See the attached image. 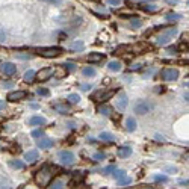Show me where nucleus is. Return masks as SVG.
<instances>
[{
	"label": "nucleus",
	"mask_w": 189,
	"mask_h": 189,
	"mask_svg": "<svg viewBox=\"0 0 189 189\" xmlns=\"http://www.w3.org/2000/svg\"><path fill=\"white\" fill-rule=\"evenodd\" d=\"M142 67V64H133V65H130L129 67V71H135V70H139Z\"/></svg>",
	"instance_id": "c9c22d12"
},
{
	"label": "nucleus",
	"mask_w": 189,
	"mask_h": 189,
	"mask_svg": "<svg viewBox=\"0 0 189 189\" xmlns=\"http://www.w3.org/2000/svg\"><path fill=\"white\" fill-rule=\"evenodd\" d=\"M3 108H5V102H2V100H0V111H2Z\"/></svg>",
	"instance_id": "49530a36"
},
{
	"label": "nucleus",
	"mask_w": 189,
	"mask_h": 189,
	"mask_svg": "<svg viewBox=\"0 0 189 189\" xmlns=\"http://www.w3.org/2000/svg\"><path fill=\"white\" fill-rule=\"evenodd\" d=\"M42 135H44L42 130H34V132H32V136H34V138H41Z\"/></svg>",
	"instance_id": "4c0bfd02"
},
{
	"label": "nucleus",
	"mask_w": 189,
	"mask_h": 189,
	"mask_svg": "<svg viewBox=\"0 0 189 189\" xmlns=\"http://www.w3.org/2000/svg\"><path fill=\"white\" fill-rule=\"evenodd\" d=\"M156 139H157V141H162V142L165 141V138H163V136H160V135H156Z\"/></svg>",
	"instance_id": "c03bdc74"
},
{
	"label": "nucleus",
	"mask_w": 189,
	"mask_h": 189,
	"mask_svg": "<svg viewBox=\"0 0 189 189\" xmlns=\"http://www.w3.org/2000/svg\"><path fill=\"white\" fill-rule=\"evenodd\" d=\"M118 89H109V91H97V92H94L92 94V100H95V102H98V103H103V102H106V100H109L111 97H113V94L116 92Z\"/></svg>",
	"instance_id": "20e7f679"
},
{
	"label": "nucleus",
	"mask_w": 189,
	"mask_h": 189,
	"mask_svg": "<svg viewBox=\"0 0 189 189\" xmlns=\"http://www.w3.org/2000/svg\"><path fill=\"white\" fill-rule=\"evenodd\" d=\"M42 2H45V3H52V5H59L62 0H42Z\"/></svg>",
	"instance_id": "a19ab883"
},
{
	"label": "nucleus",
	"mask_w": 189,
	"mask_h": 189,
	"mask_svg": "<svg viewBox=\"0 0 189 189\" xmlns=\"http://www.w3.org/2000/svg\"><path fill=\"white\" fill-rule=\"evenodd\" d=\"M130 183H132V179H130V177H126V176L118 180V185H119V186H126V185H130Z\"/></svg>",
	"instance_id": "c85d7f7f"
},
{
	"label": "nucleus",
	"mask_w": 189,
	"mask_h": 189,
	"mask_svg": "<svg viewBox=\"0 0 189 189\" xmlns=\"http://www.w3.org/2000/svg\"><path fill=\"white\" fill-rule=\"evenodd\" d=\"M5 38H6V35H5V32L0 29V42H3L5 41Z\"/></svg>",
	"instance_id": "37998d69"
},
{
	"label": "nucleus",
	"mask_w": 189,
	"mask_h": 189,
	"mask_svg": "<svg viewBox=\"0 0 189 189\" xmlns=\"http://www.w3.org/2000/svg\"><path fill=\"white\" fill-rule=\"evenodd\" d=\"M38 147L39 148H50V147H53V141L50 138H42L38 141Z\"/></svg>",
	"instance_id": "dca6fc26"
},
{
	"label": "nucleus",
	"mask_w": 189,
	"mask_h": 189,
	"mask_svg": "<svg viewBox=\"0 0 189 189\" xmlns=\"http://www.w3.org/2000/svg\"><path fill=\"white\" fill-rule=\"evenodd\" d=\"M113 169H115V166L111 165V166H106V168H103V174H109V173H112Z\"/></svg>",
	"instance_id": "e433bc0d"
},
{
	"label": "nucleus",
	"mask_w": 189,
	"mask_h": 189,
	"mask_svg": "<svg viewBox=\"0 0 189 189\" xmlns=\"http://www.w3.org/2000/svg\"><path fill=\"white\" fill-rule=\"evenodd\" d=\"M26 97V92L24 91H14V92H9L8 94V102H20Z\"/></svg>",
	"instance_id": "9b49d317"
},
{
	"label": "nucleus",
	"mask_w": 189,
	"mask_h": 189,
	"mask_svg": "<svg viewBox=\"0 0 189 189\" xmlns=\"http://www.w3.org/2000/svg\"><path fill=\"white\" fill-rule=\"evenodd\" d=\"M168 21H173V20H180V15L179 14H174V12H169V14H166V17H165Z\"/></svg>",
	"instance_id": "7c9ffc66"
},
{
	"label": "nucleus",
	"mask_w": 189,
	"mask_h": 189,
	"mask_svg": "<svg viewBox=\"0 0 189 189\" xmlns=\"http://www.w3.org/2000/svg\"><path fill=\"white\" fill-rule=\"evenodd\" d=\"M65 185L61 182V180H53V182H50L48 183V188H53V189H61V188H64Z\"/></svg>",
	"instance_id": "a878e982"
},
{
	"label": "nucleus",
	"mask_w": 189,
	"mask_h": 189,
	"mask_svg": "<svg viewBox=\"0 0 189 189\" xmlns=\"http://www.w3.org/2000/svg\"><path fill=\"white\" fill-rule=\"evenodd\" d=\"M35 71L34 70H27L26 73H24V76H23V80L26 82V83H32L34 80H35Z\"/></svg>",
	"instance_id": "f3484780"
},
{
	"label": "nucleus",
	"mask_w": 189,
	"mask_h": 189,
	"mask_svg": "<svg viewBox=\"0 0 189 189\" xmlns=\"http://www.w3.org/2000/svg\"><path fill=\"white\" fill-rule=\"evenodd\" d=\"M53 109L58 111L59 113H64V115L70 112V106L65 105V103H55V105H53Z\"/></svg>",
	"instance_id": "ddd939ff"
},
{
	"label": "nucleus",
	"mask_w": 189,
	"mask_h": 189,
	"mask_svg": "<svg viewBox=\"0 0 189 189\" xmlns=\"http://www.w3.org/2000/svg\"><path fill=\"white\" fill-rule=\"evenodd\" d=\"M130 154H132V148H130V147H119V148H118V156L123 157V159L129 157Z\"/></svg>",
	"instance_id": "a211bd4d"
},
{
	"label": "nucleus",
	"mask_w": 189,
	"mask_h": 189,
	"mask_svg": "<svg viewBox=\"0 0 189 189\" xmlns=\"http://www.w3.org/2000/svg\"><path fill=\"white\" fill-rule=\"evenodd\" d=\"M17 58H20V59H30L32 56L30 55H17Z\"/></svg>",
	"instance_id": "79ce46f5"
},
{
	"label": "nucleus",
	"mask_w": 189,
	"mask_h": 189,
	"mask_svg": "<svg viewBox=\"0 0 189 189\" xmlns=\"http://www.w3.org/2000/svg\"><path fill=\"white\" fill-rule=\"evenodd\" d=\"M55 171H56L55 166H48V165L42 166L37 174H35V183H37L38 186H41V188L48 186V183L53 180V176H55L53 173H55Z\"/></svg>",
	"instance_id": "f257e3e1"
},
{
	"label": "nucleus",
	"mask_w": 189,
	"mask_h": 189,
	"mask_svg": "<svg viewBox=\"0 0 189 189\" xmlns=\"http://www.w3.org/2000/svg\"><path fill=\"white\" fill-rule=\"evenodd\" d=\"M95 70L92 68V67H85L83 70H82V74L85 76V77H92V76H95Z\"/></svg>",
	"instance_id": "5701e85b"
},
{
	"label": "nucleus",
	"mask_w": 189,
	"mask_h": 189,
	"mask_svg": "<svg viewBox=\"0 0 189 189\" xmlns=\"http://www.w3.org/2000/svg\"><path fill=\"white\" fill-rule=\"evenodd\" d=\"M127 105H129V102H127V95H126V92H119L118 95H116V98H115V108L118 109V111H126V108H127Z\"/></svg>",
	"instance_id": "423d86ee"
},
{
	"label": "nucleus",
	"mask_w": 189,
	"mask_h": 189,
	"mask_svg": "<svg viewBox=\"0 0 189 189\" xmlns=\"http://www.w3.org/2000/svg\"><path fill=\"white\" fill-rule=\"evenodd\" d=\"M64 67H65L67 70H70V71H73V70L76 68V65H74V64H71V62H70V64H65Z\"/></svg>",
	"instance_id": "ea45409f"
},
{
	"label": "nucleus",
	"mask_w": 189,
	"mask_h": 189,
	"mask_svg": "<svg viewBox=\"0 0 189 189\" xmlns=\"http://www.w3.org/2000/svg\"><path fill=\"white\" fill-rule=\"evenodd\" d=\"M121 3V0H108V5H111V6H118Z\"/></svg>",
	"instance_id": "58836bf2"
},
{
	"label": "nucleus",
	"mask_w": 189,
	"mask_h": 189,
	"mask_svg": "<svg viewBox=\"0 0 189 189\" xmlns=\"http://www.w3.org/2000/svg\"><path fill=\"white\" fill-rule=\"evenodd\" d=\"M177 35V29H174V27H168L166 30H163L162 34H159L156 39H154V42L157 44V45H166L173 38Z\"/></svg>",
	"instance_id": "f03ea898"
},
{
	"label": "nucleus",
	"mask_w": 189,
	"mask_h": 189,
	"mask_svg": "<svg viewBox=\"0 0 189 189\" xmlns=\"http://www.w3.org/2000/svg\"><path fill=\"white\" fill-rule=\"evenodd\" d=\"M91 2H98V0H91Z\"/></svg>",
	"instance_id": "de8ad7c7"
},
{
	"label": "nucleus",
	"mask_w": 189,
	"mask_h": 189,
	"mask_svg": "<svg viewBox=\"0 0 189 189\" xmlns=\"http://www.w3.org/2000/svg\"><path fill=\"white\" fill-rule=\"evenodd\" d=\"M45 123H47L45 118H44V116H38V115L32 116V118L29 119V126H44Z\"/></svg>",
	"instance_id": "4468645a"
},
{
	"label": "nucleus",
	"mask_w": 189,
	"mask_h": 189,
	"mask_svg": "<svg viewBox=\"0 0 189 189\" xmlns=\"http://www.w3.org/2000/svg\"><path fill=\"white\" fill-rule=\"evenodd\" d=\"M59 160H61L62 165H71L74 162V154L71 151H67V150L61 151L59 153Z\"/></svg>",
	"instance_id": "1a4fd4ad"
},
{
	"label": "nucleus",
	"mask_w": 189,
	"mask_h": 189,
	"mask_svg": "<svg viewBox=\"0 0 189 189\" xmlns=\"http://www.w3.org/2000/svg\"><path fill=\"white\" fill-rule=\"evenodd\" d=\"M98 138H100L102 141H106V142H111V141L115 139V136H113L112 133H109V132H102Z\"/></svg>",
	"instance_id": "412c9836"
},
{
	"label": "nucleus",
	"mask_w": 189,
	"mask_h": 189,
	"mask_svg": "<svg viewBox=\"0 0 189 189\" xmlns=\"http://www.w3.org/2000/svg\"><path fill=\"white\" fill-rule=\"evenodd\" d=\"M153 180H154V182H166L168 177H166V176H154Z\"/></svg>",
	"instance_id": "72a5a7b5"
},
{
	"label": "nucleus",
	"mask_w": 189,
	"mask_h": 189,
	"mask_svg": "<svg viewBox=\"0 0 189 189\" xmlns=\"http://www.w3.org/2000/svg\"><path fill=\"white\" fill-rule=\"evenodd\" d=\"M132 27H139V26H142V21L141 20H132Z\"/></svg>",
	"instance_id": "f704fd0d"
},
{
	"label": "nucleus",
	"mask_w": 189,
	"mask_h": 189,
	"mask_svg": "<svg viewBox=\"0 0 189 189\" xmlns=\"http://www.w3.org/2000/svg\"><path fill=\"white\" fill-rule=\"evenodd\" d=\"M53 74H55V70H53L52 67H45V68H41L37 74H35V77L39 79L41 82H44V80H48Z\"/></svg>",
	"instance_id": "0eeeda50"
},
{
	"label": "nucleus",
	"mask_w": 189,
	"mask_h": 189,
	"mask_svg": "<svg viewBox=\"0 0 189 189\" xmlns=\"http://www.w3.org/2000/svg\"><path fill=\"white\" fill-rule=\"evenodd\" d=\"M83 48H85V44H83L82 41H74V42L71 44V50H74V52L76 50H77V52H82Z\"/></svg>",
	"instance_id": "393cba45"
},
{
	"label": "nucleus",
	"mask_w": 189,
	"mask_h": 189,
	"mask_svg": "<svg viewBox=\"0 0 189 189\" xmlns=\"http://www.w3.org/2000/svg\"><path fill=\"white\" fill-rule=\"evenodd\" d=\"M121 67H123V65H121V62H119V61H112V62H109V64H108V68H109L111 71H113V73L119 71V70H121Z\"/></svg>",
	"instance_id": "aec40b11"
},
{
	"label": "nucleus",
	"mask_w": 189,
	"mask_h": 189,
	"mask_svg": "<svg viewBox=\"0 0 189 189\" xmlns=\"http://www.w3.org/2000/svg\"><path fill=\"white\" fill-rule=\"evenodd\" d=\"M68 102H70L71 105L79 103V102H80V95H77V94H70V95H68Z\"/></svg>",
	"instance_id": "cd10ccee"
},
{
	"label": "nucleus",
	"mask_w": 189,
	"mask_h": 189,
	"mask_svg": "<svg viewBox=\"0 0 189 189\" xmlns=\"http://www.w3.org/2000/svg\"><path fill=\"white\" fill-rule=\"evenodd\" d=\"M38 156H39L38 150H29L27 153H24V160H27V162H35L38 159Z\"/></svg>",
	"instance_id": "2eb2a0df"
},
{
	"label": "nucleus",
	"mask_w": 189,
	"mask_h": 189,
	"mask_svg": "<svg viewBox=\"0 0 189 189\" xmlns=\"http://www.w3.org/2000/svg\"><path fill=\"white\" fill-rule=\"evenodd\" d=\"M64 50L61 47H42L38 50V55H41L42 58H56L62 53Z\"/></svg>",
	"instance_id": "7ed1b4c3"
},
{
	"label": "nucleus",
	"mask_w": 189,
	"mask_h": 189,
	"mask_svg": "<svg viewBox=\"0 0 189 189\" xmlns=\"http://www.w3.org/2000/svg\"><path fill=\"white\" fill-rule=\"evenodd\" d=\"M160 77H162V80H165V82H174V80H177V77H179V71H177L176 68H165V70L160 71Z\"/></svg>",
	"instance_id": "39448f33"
},
{
	"label": "nucleus",
	"mask_w": 189,
	"mask_h": 189,
	"mask_svg": "<svg viewBox=\"0 0 189 189\" xmlns=\"http://www.w3.org/2000/svg\"><path fill=\"white\" fill-rule=\"evenodd\" d=\"M126 129H127L129 132H135V129H136V121H135V118L129 116V118L126 119Z\"/></svg>",
	"instance_id": "6ab92c4d"
},
{
	"label": "nucleus",
	"mask_w": 189,
	"mask_h": 189,
	"mask_svg": "<svg viewBox=\"0 0 189 189\" xmlns=\"http://www.w3.org/2000/svg\"><path fill=\"white\" fill-rule=\"evenodd\" d=\"M0 71L8 76H12L17 73V67L12 62H0Z\"/></svg>",
	"instance_id": "9d476101"
},
{
	"label": "nucleus",
	"mask_w": 189,
	"mask_h": 189,
	"mask_svg": "<svg viewBox=\"0 0 189 189\" xmlns=\"http://www.w3.org/2000/svg\"><path fill=\"white\" fill-rule=\"evenodd\" d=\"M86 59H88V62H91V64H98V62H102V61L105 59V55H103V53H89Z\"/></svg>",
	"instance_id": "f8f14e48"
},
{
	"label": "nucleus",
	"mask_w": 189,
	"mask_h": 189,
	"mask_svg": "<svg viewBox=\"0 0 189 189\" xmlns=\"http://www.w3.org/2000/svg\"><path fill=\"white\" fill-rule=\"evenodd\" d=\"M37 94H38V95H41V97H48V95H50L48 89H45V88H38Z\"/></svg>",
	"instance_id": "c756f323"
},
{
	"label": "nucleus",
	"mask_w": 189,
	"mask_h": 189,
	"mask_svg": "<svg viewBox=\"0 0 189 189\" xmlns=\"http://www.w3.org/2000/svg\"><path fill=\"white\" fill-rule=\"evenodd\" d=\"M92 159H94V160H103V159H106V154H105L103 151H98V153H95V154L92 156Z\"/></svg>",
	"instance_id": "2f4dec72"
},
{
	"label": "nucleus",
	"mask_w": 189,
	"mask_h": 189,
	"mask_svg": "<svg viewBox=\"0 0 189 189\" xmlns=\"http://www.w3.org/2000/svg\"><path fill=\"white\" fill-rule=\"evenodd\" d=\"M97 112L102 113V115H105V116H109V115L112 113V108H109V106H100Z\"/></svg>",
	"instance_id": "b1692460"
},
{
	"label": "nucleus",
	"mask_w": 189,
	"mask_h": 189,
	"mask_svg": "<svg viewBox=\"0 0 189 189\" xmlns=\"http://www.w3.org/2000/svg\"><path fill=\"white\" fill-rule=\"evenodd\" d=\"M113 179H116V180H119V179H123L124 176H126V171H123V169H113Z\"/></svg>",
	"instance_id": "bb28decb"
},
{
	"label": "nucleus",
	"mask_w": 189,
	"mask_h": 189,
	"mask_svg": "<svg viewBox=\"0 0 189 189\" xmlns=\"http://www.w3.org/2000/svg\"><path fill=\"white\" fill-rule=\"evenodd\" d=\"M8 163H9V166L14 168V169H23V168H24V163H23L21 160H9Z\"/></svg>",
	"instance_id": "4be33fe9"
},
{
	"label": "nucleus",
	"mask_w": 189,
	"mask_h": 189,
	"mask_svg": "<svg viewBox=\"0 0 189 189\" xmlns=\"http://www.w3.org/2000/svg\"><path fill=\"white\" fill-rule=\"evenodd\" d=\"M139 8L141 9H144V11H150V12H154L156 11V6H153V5H139Z\"/></svg>",
	"instance_id": "473e14b6"
},
{
	"label": "nucleus",
	"mask_w": 189,
	"mask_h": 189,
	"mask_svg": "<svg viewBox=\"0 0 189 189\" xmlns=\"http://www.w3.org/2000/svg\"><path fill=\"white\" fill-rule=\"evenodd\" d=\"M151 109H153V106H151L150 103H147V102H139V103H136V106H135V113H138V115H147Z\"/></svg>",
	"instance_id": "6e6552de"
},
{
	"label": "nucleus",
	"mask_w": 189,
	"mask_h": 189,
	"mask_svg": "<svg viewBox=\"0 0 189 189\" xmlns=\"http://www.w3.org/2000/svg\"><path fill=\"white\" fill-rule=\"evenodd\" d=\"M82 88H83V91H88V89H89V86H88V85H82Z\"/></svg>",
	"instance_id": "a18cd8bd"
}]
</instances>
